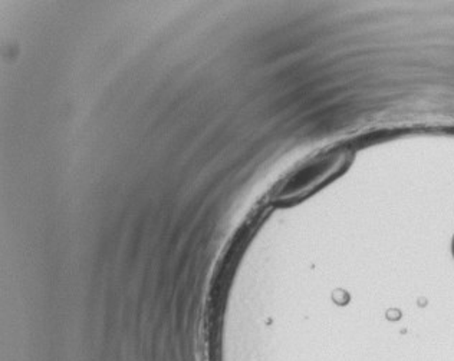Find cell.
<instances>
[{
	"mask_svg": "<svg viewBox=\"0 0 454 361\" xmlns=\"http://www.w3.org/2000/svg\"><path fill=\"white\" fill-rule=\"evenodd\" d=\"M347 164L345 152H331L321 155L296 171L284 187L285 196H295L310 191L322 182L333 178Z\"/></svg>",
	"mask_w": 454,
	"mask_h": 361,
	"instance_id": "cell-1",
	"label": "cell"
}]
</instances>
